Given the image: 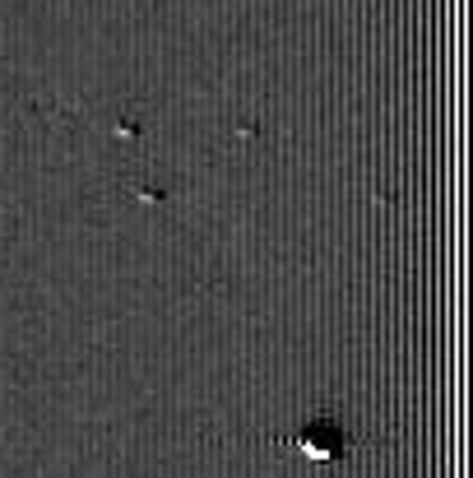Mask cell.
<instances>
[{"instance_id":"obj_1","label":"cell","mask_w":473,"mask_h":478,"mask_svg":"<svg viewBox=\"0 0 473 478\" xmlns=\"http://www.w3.org/2000/svg\"><path fill=\"white\" fill-rule=\"evenodd\" d=\"M297 446L306 455H316V460H334L348 450V432L339 427L334 418H316V423H306L302 432H297Z\"/></svg>"}]
</instances>
